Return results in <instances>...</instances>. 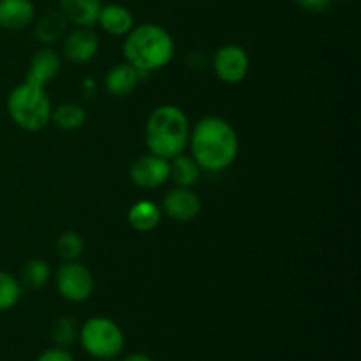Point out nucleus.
Returning a JSON list of instances; mask_svg holds the SVG:
<instances>
[{
	"label": "nucleus",
	"instance_id": "1",
	"mask_svg": "<svg viewBox=\"0 0 361 361\" xmlns=\"http://www.w3.org/2000/svg\"><path fill=\"white\" fill-rule=\"evenodd\" d=\"M192 159L200 168L219 173L236 161L240 140L235 127L221 116H204L189 136Z\"/></svg>",
	"mask_w": 361,
	"mask_h": 361
},
{
	"label": "nucleus",
	"instance_id": "2",
	"mask_svg": "<svg viewBox=\"0 0 361 361\" xmlns=\"http://www.w3.org/2000/svg\"><path fill=\"white\" fill-rule=\"evenodd\" d=\"M123 55L127 63L137 73H152L171 62L175 55V41L161 25L141 23L127 34Z\"/></svg>",
	"mask_w": 361,
	"mask_h": 361
},
{
	"label": "nucleus",
	"instance_id": "3",
	"mask_svg": "<svg viewBox=\"0 0 361 361\" xmlns=\"http://www.w3.org/2000/svg\"><path fill=\"white\" fill-rule=\"evenodd\" d=\"M190 126L182 108L162 104L152 111L145 127V141L150 154L171 161L189 145Z\"/></svg>",
	"mask_w": 361,
	"mask_h": 361
},
{
	"label": "nucleus",
	"instance_id": "4",
	"mask_svg": "<svg viewBox=\"0 0 361 361\" xmlns=\"http://www.w3.org/2000/svg\"><path fill=\"white\" fill-rule=\"evenodd\" d=\"M7 113L20 129L42 130L51 120V101L42 87L21 83L7 97Z\"/></svg>",
	"mask_w": 361,
	"mask_h": 361
},
{
	"label": "nucleus",
	"instance_id": "5",
	"mask_svg": "<svg viewBox=\"0 0 361 361\" xmlns=\"http://www.w3.org/2000/svg\"><path fill=\"white\" fill-rule=\"evenodd\" d=\"M80 341L85 351L99 360H111L123 349L122 330L108 317H90L80 330Z\"/></svg>",
	"mask_w": 361,
	"mask_h": 361
},
{
	"label": "nucleus",
	"instance_id": "6",
	"mask_svg": "<svg viewBox=\"0 0 361 361\" xmlns=\"http://www.w3.org/2000/svg\"><path fill=\"white\" fill-rule=\"evenodd\" d=\"M94 275L78 261H66L56 271V289L67 302H87L94 293Z\"/></svg>",
	"mask_w": 361,
	"mask_h": 361
},
{
	"label": "nucleus",
	"instance_id": "7",
	"mask_svg": "<svg viewBox=\"0 0 361 361\" xmlns=\"http://www.w3.org/2000/svg\"><path fill=\"white\" fill-rule=\"evenodd\" d=\"M250 69L249 53L238 44H226L215 51L214 71L224 83L236 85L245 80Z\"/></svg>",
	"mask_w": 361,
	"mask_h": 361
},
{
	"label": "nucleus",
	"instance_id": "8",
	"mask_svg": "<svg viewBox=\"0 0 361 361\" xmlns=\"http://www.w3.org/2000/svg\"><path fill=\"white\" fill-rule=\"evenodd\" d=\"M129 175L141 189H157L169 180V161L154 154L143 155L130 164Z\"/></svg>",
	"mask_w": 361,
	"mask_h": 361
},
{
	"label": "nucleus",
	"instance_id": "9",
	"mask_svg": "<svg viewBox=\"0 0 361 361\" xmlns=\"http://www.w3.org/2000/svg\"><path fill=\"white\" fill-rule=\"evenodd\" d=\"M161 210L173 221L189 222L201 212V201L189 187H176L166 194Z\"/></svg>",
	"mask_w": 361,
	"mask_h": 361
},
{
	"label": "nucleus",
	"instance_id": "10",
	"mask_svg": "<svg viewBox=\"0 0 361 361\" xmlns=\"http://www.w3.org/2000/svg\"><path fill=\"white\" fill-rule=\"evenodd\" d=\"M99 37L92 28L78 27L63 42V53L74 63H87L97 55Z\"/></svg>",
	"mask_w": 361,
	"mask_h": 361
},
{
	"label": "nucleus",
	"instance_id": "11",
	"mask_svg": "<svg viewBox=\"0 0 361 361\" xmlns=\"http://www.w3.org/2000/svg\"><path fill=\"white\" fill-rule=\"evenodd\" d=\"M60 67H62V60H60V56L56 55L53 49L44 48L32 56L25 81L44 88L49 81L55 80V78L59 76Z\"/></svg>",
	"mask_w": 361,
	"mask_h": 361
},
{
	"label": "nucleus",
	"instance_id": "12",
	"mask_svg": "<svg viewBox=\"0 0 361 361\" xmlns=\"http://www.w3.org/2000/svg\"><path fill=\"white\" fill-rule=\"evenodd\" d=\"M34 18L35 7L32 0H0V28L23 30Z\"/></svg>",
	"mask_w": 361,
	"mask_h": 361
},
{
	"label": "nucleus",
	"instance_id": "13",
	"mask_svg": "<svg viewBox=\"0 0 361 361\" xmlns=\"http://www.w3.org/2000/svg\"><path fill=\"white\" fill-rule=\"evenodd\" d=\"M59 6L69 23L85 28H92L97 23L102 9L101 0H59Z\"/></svg>",
	"mask_w": 361,
	"mask_h": 361
},
{
	"label": "nucleus",
	"instance_id": "14",
	"mask_svg": "<svg viewBox=\"0 0 361 361\" xmlns=\"http://www.w3.org/2000/svg\"><path fill=\"white\" fill-rule=\"evenodd\" d=\"M97 23L109 35L122 37L133 30L134 16L127 7L120 6V4H108V6H102Z\"/></svg>",
	"mask_w": 361,
	"mask_h": 361
},
{
	"label": "nucleus",
	"instance_id": "15",
	"mask_svg": "<svg viewBox=\"0 0 361 361\" xmlns=\"http://www.w3.org/2000/svg\"><path fill=\"white\" fill-rule=\"evenodd\" d=\"M137 78H140V73L133 66H129L127 62L118 63L106 74V90L115 97H127L136 88Z\"/></svg>",
	"mask_w": 361,
	"mask_h": 361
},
{
	"label": "nucleus",
	"instance_id": "16",
	"mask_svg": "<svg viewBox=\"0 0 361 361\" xmlns=\"http://www.w3.org/2000/svg\"><path fill=\"white\" fill-rule=\"evenodd\" d=\"M127 219H129V224L133 226L136 231L148 233L152 229H155L159 226L162 219V210L152 201H137L130 207L129 214H127Z\"/></svg>",
	"mask_w": 361,
	"mask_h": 361
},
{
	"label": "nucleus",
	"instance_id": "17",
	"mask_svg": "<svg viewBox=\"0 0 361 361\" xmlns=\"http://www.w3.org/2000/svg\"><path fill=\"white\" fill-rule=\"evenodd\" d=\"M200 169L192 157L180 154L169 162V178L175 180L178 187H192L200 180Z\"/></svg>",
	"mask_w": 361,
	"mask_h": 361
},
{
	"label": "nucleus",
	"instance_id": "18",
	"mask_svg": "<svg viewBox=\"0 0 361 361\" xmlns=\"http://www.w3.org/2000/svg\"><path fill=\"white\" fill-rule=\"evenodd\" d=\"M67 18L60 11H51L44 14L35 25V35L42 42H55L63 37L67 30Z\"/></svg>",
	"mask_w": 361,
	"mask_h": 361
},
{
	"label": "nucleus",
	"instance_id": "19",
	"mask_svg": "<svg viewBox=\"0 0 361 361\" xmlns=\"http://www.w3.org/2000/svg\"><path fill=\"white\" fill-rule=\"evenodd\" d=\"M51 120L59 129L76 130L83 127V123L87 122V111L80 104L66 102V104H60L59 108L53 109Z\"/></svg>",
	"mask_w": 361,
	"mask_h": 361
},
{
	"label": "nucleus",
	"instance_id": "20",
	"mask_svg": "<svg viewBox=\"0 0 361 361\" xmlns=\"http://www.w3.org/2000/svg\"><path fill=\"white\" fill-rule=\"evenodd\" d=\"M49 274H51V270L44 259H30L21 270V279L28 288L39 289L48 284Z\"/></svg>",
	"mask_w": 361,
	"mask_h": 361
},
{
	"label": "nucleus",
	"instance_id": "21",
	"mask_svg": "<svg viewBox=\"0 0 361 361\" xmlns=\"http://www.w3.org/2000/svg\"><path fill=\"white\" fill-rule=\"evenodd\" d=\"M21 298V284L14 275L0 271V312L11 310Z\"/></svg>",
	"mask_w": 361,
	"mask_h": 361
},
{
	"label": "nucleus",
	"instance_id": "22",
	"mask_svg": "<svg viewBox=\"0 0 361 361\" xmlns=\"http://www.w3.org/2000/svg\"><path fill=\"white\" fill-rule=\"evenodd\" d=\"M83 252V238L76 231H63L56 240V254L63 261H76Z\"/></svg>",
	"mask_w": 361,
	"mask_h": 361
},
{
	"label": "nucleus",
	"instance_id": "23",
	"mask_svg": "<svg viewBox=\"0 0 361 361\" xmlns=\"http://www.w3.org/2000/svg\"><path fill=\"white\" fill-rule=\"evenodd\" d=\"M80 330H78L76 321L71 319V317H62V319L56 321V324L53 326V337L59 344L67 345L73 344L74 338L78 337Z\"/></svg>",
	"mask_w": 361,
	"mask_h": 361
},
{
	"label": "nucleus",
	"instance_id": "24",
	"mask_svg": "<svg viewBox=\"0 0 361 361\" xmlns=\"http://www.w3.org/2000/svg\"><path fill=\"white\" fill-rule=\"evenodd\" d=\"M35 361H74V358L73 355H71L69 351H66L63 348H51L46 349Z\"/></svg>",
	"mask_w": 361,
	"mask_h": 361
},
{
	"label": "nucleus",
	"instance_id": "25",
	"mask_svg": "<svg viewBox=\"0 0 361 361\" xmlns=\"http://www.w3.org/2000/svg\"><path fill=\"white\" fill-rule=\"evenodd\" d=\"M300 6L307 11H312V13H319L330 7L331 0H298Z\"/></svg>",
	"mask_w": 361,
	"mask_h": 361
},
{
	"label": "nucleus",
	"instance_id": "26",
	"mask_svg": "<svg viewBox=\"0 0 361 361\" xmlns=\"http://www.w3.org/2000/svg\"><path fill=\"white\" fill-rule=\"evenodd\" d=\"M123 361H155L154 358H150L148 355H143V353H133V355L126 356Z\"/></svg>",
	"mask_w": 361,
	"mask_h": 361
}]
</instances>
